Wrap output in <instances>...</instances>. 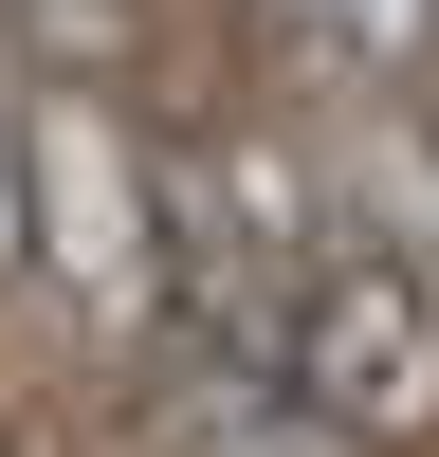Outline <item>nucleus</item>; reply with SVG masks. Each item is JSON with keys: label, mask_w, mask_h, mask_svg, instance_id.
<instances>
[{"label": "nucleus", "mask_w": 439, "mask_h": 457, "mask_svg": "<svg viewBox=\"0 0 439 457\" xmlns=\"http://www.w3.org/2000/svg\"><path fill=\"white\" fill-rule=\"evenodd\" d=\"M128 457H366L293 385V348H220V329H165L128 366Z\"/></svg>", "instance_id": "obj_4"}, {"label": "nucleus", "mask_w": 439, "mask_h": 457, "mask_svg": "<svg viewBox=\"0 0 439 457\" xmlns=\"http://www.w3.org/2000/svg\"><path fill=\"white\" fill-rule=\"evenodd\" d=\"M275 348H293V385L366 457H439V275L385 220H329V256H311V293H293Z\"/></svg>", "instance_id": "obj_2"}, {"label": "nucleus", "mask_w": 439, "mask_h": 457, "mask_svg": "<svg viewBox=\"0 0 439 457\" xmlns=\"http://www.w3.org/2000/svg\"><path fill=\"white\" fill-rule=\"evenodd\" d=\"M37 293L92 329V366H146L183 329L165 146L110 110V73H37Z\"/></svg>", "instance_id": "obj_1"}, {"label": "nucleus", "mask_w": 439, "mask_h": 457, "mask_svg": "<svg viewBox=\"0 0 439 457\" xmlns=\"http://www.w3.org/2000/svg\"><path fill=\"white\" fill-rule=\"evenodd\" d=\"M0 293H37V92L0 73Z\"/></svg>", "instance_id": "obj_7"}, {"label": "nucleus", "mask_w": 439, "mask_h": 457, "mask_svg": "<svg viewBox=\"0 0 439 457\" xmlns=\"http://www.w3.org/2000/svg\"><path fill=\"white\" fill-rule=\"evenodd\" d=\"M256 19H293L348 92H385V110H402V92H439V0H256Z\"/></svg>", "instance_id": "obj_5"}, {"label": "nucleus", "mask_w": 439, "mask_h": 457, "mask_svg": "<svg viewBox=\"0 0 439 457\" xmlns=\"http://www.w3.org/2000/svg\"><path fill=\"white\" fill-rule=\"evenodd\" d=\"M0 457H73V439H55V421H0Z\"/></svg>", "instance_id": "obj_8"}, {"label": "nucleus", "mask_w": 439, "mask_h": 457, "mask_svg": "<svg viewBox=\"0 0 439 457\" xmlns=\"http://www.w3.org/2000/svg\"><path fill=\"white\" fill-rule=\"evenodd\" d=\"M366 220L439 275V129H385V146H366Z\"/></svg>", "instance_id": "obj_6"}, {"label": "nucleus", "mask_w": 439, "mask_h": 457, "mask_svg": "<svg viewBox=\"0 0 439 457\" xmlns=\"http://www.w3.org/2000/svg\"><path fill=\"white\" fill-rule=\"evenodd\" d=\"M421 129H439V92H421Z\"/></svg>", "instance_id": "obj_9"}, {"label": "nucleus", "mask_w": 439, "mask_h": 457, "mask_svg": "<svg viewBox=\"0 0 439 457\" xmlns=\"http://www.w3.org/2000/svg\"><path fill=\"white\" fill-rule=\"evenodd\" d=\"M165 238H183V329L275 348L329 256V202L293 183V146H165Z\"/></svg>", "instance_id": "obj_3"}]
</instances>
